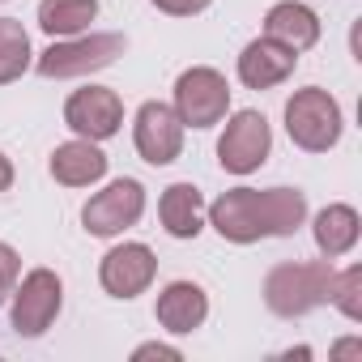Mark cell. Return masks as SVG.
Wrapping results in <instances>:
<instances>
[{
	"label": "cell",
	"mask_w": 362,
	"mask_h": 362,
	"mask_svg": "<svg viewBox=\"0 0 362 362\" xmlns=\"http://www.w3.org/2000/svg\"><path fill=\"white\" fill-rule=\"evenodd\" d=\"M209 226L230 243H256V239H286L307 222V197L298 188H230L209 209Z\"/></svg>",
	"instance_id": "6da1fadb"
},
{
	"label": "cell",
	"mask_w": 362,
	"mask_h": 362,
	"mask_svg": "<svg viewBox=\"0 0 362 362\" xmlns=\"http://www.w3.org/2000/svg\"><path fill=\"white\" fill-rule=\"evenodd\" d=\"M332 260H286V264H273L269 277H264V307L281 320H294V315H307L315 307L328 303L332 294Z\"/></svg>",
	"instance_id": "7a4b0ae2"
},
{
	"label": "cell",
	"mask_w": 362,
	"mask_h": 362,
	"mask_svg": "<svg viewBox=\"0 0 362 362\" xmlns=\"http://www.w3.org/2000/svg\"><path fill=\"white\" fill-rule=\"evenodd\" d=\"M341 103L320 90V86H307V90H294L290 103H286V132L298 149L307 153H328L337 141H341Z\"/></svg>",
	"instance_id": "3957f363"
},
{
	"label": "cell",
	"mask_w": 362,
	"mask_h": 362,
	"mask_svg": "<svg viewBox=\"0 0 362 362\" xmlns=\"http://www.w3.org/2000/svg\"><path fill=\"white\" fill-rule=\"evenodd\" d=\"M128 39L107 30V35H73V39H56L39 60L35 69L47 77V81H64V77H86V73H98L107 64H115L124 56Z\"/></svg>",
	"instance_id": "277c9868"
},
{
	"label": "cell",
	"mask_w": 362,
	"mask_h": 362,
	"mask_svg": "<svg viewBox=\"0 0 362 362\" xmlns=\"http://www.w3.org/2000/svg\"><path fill=\"white\" fill-rule=\"evenodd\" d=\"M230 111V86L218 69L197 64L188 73H179L175 81V115L184 119V128H214Z\"/></svg>",
	"instance_id": "5b68a950"
},
{
	"label": "cell",
	"mask_w": 362,
	"mask_h": 362,
	"mask_svg": "<svg viewBox=\"0 0 362 362\" xmlns=\"http://www.w3.org/2000/svg\"><path fill=\"white\" fill-rule=\"evenodd\" d=\"M60 307H64V281L52 269H30L26 277H18L13 307H9L18 337H43L56 324Z\"/></svg>",
	"instance_id": "8992f818"
},
{
	"label": "cell",
	"mask_w": 362,
	"mask_h": 362,
	"mask_svg": "<svg viewBox=\"0 0 362 362\" xmlns=\"http://www.w3.org/2000/svg\"><path fill=\"white\" fill-rule=\"evenodd\" d=\"M269 149H273L269 119L260 111H235L226 119L222 141H218V162L230 175H252V170H260L269 162Z\"/></svg>",
	"instance_id": "52a82bcc"
},
{
	"label": "cell",
	"mask_w": 362,
	"mask_h": 362,
	"mask_svg": "<svg viewBox=\"0 0 362 362\" xmlns=\"http://www.w3.org/2000/svg\"><path fill=\"white\" fill-rule=\"evenodd\" d=\"M145 214V188L136 184V179H111V184L103 192H94L81 209V222L90 235L98 239H111L128 226H136Z\"/></svg>",
	"instance_id": "ba28073f"
},
{
	"label": "cell",
	"mask_w": 362,
	"mask_h": 362,
	"mask_svg": "<svg viewBox=\"0 0 362 362\" xmlns=\"http://www.w3.org/2000/svg\"><path fill=\"white\" fill-rule=\"evenodd\" d=\"M132 145L149 166H170L184 153V119L166 103H141L132 119Z\"/></svg>",
	"instance_id": "9c48e42d"
},
{
	"label": "cell",
	"mask_w": 362,
	"mask_h": 362,
	"mask_svg": "<svg viewBox=\"0 0 362 362\" xmlns=\"http://www.w3.org/2000/svg\"><path fill=\"white\" fill-rule=\"evenodd\" d=\"M64 124L86 141H111L124 124V98L107 86L73 90L69 103H64Z\"/></svg>",
	"instance_id": "30bf717a"
},
{
	"label": "cell",
	"mask_w": 362,
	"mask_h": 362,
	"mask_svg": "<svg viewBox=\"0 0 362 362\" xmlns=\"http://www.w3.org/2000/svg\"><path fill=\"white\" fill-rule=\"evenodd\" d=\"M153 277H158V256L145 243H119L98 264V281L111 298H136L153 286Z\"/></svg>",
	"instance_id": "8fae6325"
},
{
	"label": "cell",
	"mask_w": 362,
	"mask_h": 362,
	"mask_svg": "<svg viewBox=\"0 0 362 362\" xmlns=\"http://www.w3.org/2000/svg\"><path fill=\"white\" fill-rule=\"evenodd\" d=\"M294 64H298V52H290L273 39H252L239 56V81L247 90H273L294 73Z\"/></svg>",
	"instance_id": "7c38bea8"
},
{
	"label": "cell",
	"mask_w": 362,
	"mask_h": 362,
	"mask_svg": "<svg viewBox=\"0 0 362 362\" xmlns=\"http://www.w3.org/2000/svg\"><path fill=\"white\" fill-rule=\"evenodd\" d=\"M158 324L175 337H188L205 324L209 315V294L197 286V281H170L162 294H158Z\"/></svg>",
	"instance_id": "4fadbf2b"
},
{
	"label": "cell",
	"mask_w": 362,
	"mask_h": 362,
	"mask_svg": "<svg viewBox=\"0 0 362 362\" xmlns=\"http://www.w3.org/2000/svg\"><path fill=\"white\" fill-rule=\"evenodd\" d=\"M107 175V153L98 149V141H64L52 149V179L64 188H90Z\"/></svg>",
	"instance_id": "5bb4252c"
},
{
	"label": "cell",
	"mask_w": 362,
	"mask_h": 362,
	"mask_svg": "<svg viewBox=\"0 0 362 362\" xmlns=\"http://www.w3.org/2000/svg\"><path fill=\"white\" fill-rule=\"evenodd\" d=\"M264 39H273L290 52H307L320 43V18H315V9L298 5V0H281V5H273L264 13Z\"/></svg>",
	"instance_id": "9a60e30c"
},
{
	"label": "cell",
	"mask_w": 362,
	"mask_h": 362,
	"mask_svg": "<svg viewBox=\"0 0 362 362\" xmlns=\"http://www.w3.org/2000/svg\"><path fill=\"white\" fill-rule=\"evenodd\" d=\"M162 230L170 239H197L205 230V197L197 184H170L158 201Z\"/></svg>",
	"instance_id": "2e32d148"
},
{
	"label": "cell",
	"mask_w": 362,
	"mask_h": 362,
	"mask_svg": "<svg viewBox=\"0 0 362 362\" xmlns=\"http://www.w3.org/2000/svg\"><path fill=\"white\" fill-rule=\"evenodd\" d=\"M315 247H320V256H328V260H337V256H345V252H354V243H358V235H362V222H358V209L354 205H324L320 214H315Z\"/></svg>",
	"instance_id": "e0dca14e"
},
{
	"label": "cell",
	"mask_w": 362,
	"mask_h": 362,
	"mask_svg": "<svg viewBox=\"0 0 362 362\" xmlns=\"http://www.w3.org/2000/svg\"><path fill=\"white\" fill-rule=\"evenodd\" d=\"M94 18H98V0H39V26L52 39L86 35Z\"/></svg>",
	"instance_id": "ac0fdd59"
},
{
	"label": "cell",
	"mask_w": 362,
	"mask_h": 362,
	"mask_svg": "<svg viewBox=\"0 0 362 362\" xmlns=\"http://www.w3.org/2000/svg\"><path fill=\"white\" fill-rule=\"evenodd\" d=\"M30 35L22 30V22L13 18H0V86L18 81L30 69Z\"/></svg>",
	"instance_id": "d6986e66"
},
{
	"label": "cell",
	"mask_w": 362,
	"mask_h": 362,
	"mask_svg": "<svg viewBox=\"0 0 362 362\" xmlns=\"http://www.w3.org/2000/svg\"><path fill=\"white\" fill-rule=\"evenodd\" d=\"M328 303H332L345 320H362V269H358V264H349L345 273L332 277V294H328Z\"/></svg>",
	"instance_id": "ffe728a7"
},
{
	"label": "cell",
	"mask_w": 362,
	"mask_h": 362,
	"mask_svg": "<svg viewBox=\"0 0 362 362\" xmlns=\"http://www.w3.org/2000/svg\"><path fill=\"white\" fill-rule=\"evenodd\" d=\"M18 277H22V256H18L9 243H0V303L13 294Z\"/></svg>",
	"instance_id": "44dd1931"
},
{
	"label": "cell",
	"mask_w": 362,
	"mask_h": 362,
	"mask_svg": "<svg viewBox=\"0 0 362 362\" xmlns=\"http://www.w3.org/2000/svg\"><path fill=\"white\" fill-rule=\"evenodd\" d=\"M149 5L158 13H170V18H197V13H205L214 5V0H149Z\"/></svg>",
	"instance_id": "7402d4cb"
},
{
	"label": "cell",
	"mask_w": 362,
	"mask_h": 362,
	"mask_svg": "<svg viewBox=\"0 0 362 362\" xmlns=\"http://www.w3.org/2000/svg\"><path fill=\"white\" fill-rule=\"evenodd\" d=\"M132 358H136V362H141V358H170V362H179L184 354H179L175 345H158V341H149V345H136Z\"/></svg>",
	"instance_id": "603a6c76"
},
{
	"label": "cell",
	"mask_w": 362,
	"mask_h": 362,
	"mask_svg": "<svg viewBox=\"0 0 362 362\" xmlns=\"http://www.w3.org/2000/svg\"><path fill=\"white\" fill-rule=\"evenodd\" d=\"M332 358H362V341H337Z\"/></svg>",
	"instance_id": "cb8c5ba5"
},
{
	"label": "cell",
	"mask_w": 362,
	"mask_h": 362,
	"mask_svg": "<svg viewBox=\"0 0 362 362\" xmlns=\"http://www.w3.org/2000/svg\"><path fill=\"white\" fill-rule=\"evenodd\" d=\"M9 188H13V162L0 153V192H9Z\"/></svg>",
	"instance_id": "d4e9b609"
}]
</instances>
